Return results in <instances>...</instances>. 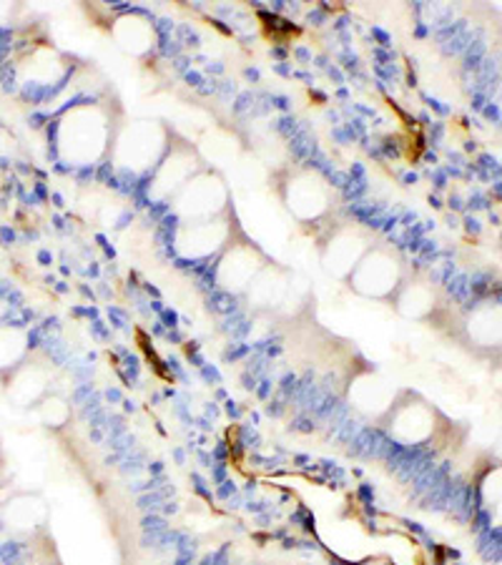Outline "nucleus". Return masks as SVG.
Here are the masks:
<instances>
[{
	"mask_svg": "<svg viewBox=\"0 0 502 565\" xmlns=\"http://www.w3.org/2000/svg\"><path fill=\"white\" fill-rule=\"evenodd\" d=\"M437 409L415 392H402L395 399L389 413L382 417L387 435L397 445L407 448H419V445L430 443L437 433Z\"/></svg>",
	"mask_w": 502,
	"mask_h": 565,
	"instance_id": "obj_1",
	"label": "nucleus"
},
{
	"mask_svg": "<svg viewBox=\"0 0 502 565\" xmlns=\"http://www.w3.org/2000/svg\"><path fill=\"white\" fill-rule=\"evenodd\" d=\"M8 403L18 409H35L51 392L53 360L43 352H31L15 370L0 377Z\"/></svg>",
	"mask_w": 502,
	"mask_h": 565,
	"instance_id": "obj_2",
	"label": "nucleus"
},
{
	"mask_svg": "<svg viewBox=\"0 0 502 565\" xmlns=\"http://www.w3.org/2000/svg\"><path fill=\"white\" fill-rule=\"evenodd\" d=\"M346 279H350V287L357 295L372 299L395 297L397 289L402 287L399 259L385 249H372L364 254L362 262Z\"/></svg>",
	"mask_w": 502,
	"mask_h": 565,
	"instance_id": "obj_3",
	"label": "nucleus"
},
{
	"mask_svg": "<svg viewBox=\"0 0 502 565\" xmlns=\"http://www.w3.org/2000/svg\"><path fill=\"white\" fill-rule=\"evenodd\" d=\"M264 267H267V257L252 242H229L216 257V287L232 297L246 295Z\"/></svg>",
	"mask_w": 502,
	"mask_h": 565,
	"instance_id": "obj_4",
	"label": "nucleus"
},
{
	"mask_svg": "<svg viewBox=\"0 0 502 565\" xmlns=\"http://www.w3.org/2000/svg\"><path fill=\"white\" fill-rule=\"evenodd\" d=\"M51 508L39 493H15L0 505V523L13 535H33L49 523Z\"/></svg>",
	"mask_w": 502,
	"mask_h": 565,
	"instance_id": "obj_5",
	"label": "nucleus"
},
{
	"mask_svg": "<svg viewBox=\"0 0 502 565\" xmlns=\"http://www.w3.org/2000/svg\"><path fill=\"white\" fill-rule=\"evenodd\" d=\"M346 397H350V405L354 409H360L362 415L380 417L382 420V417L392 409V405H395L397 392L385 377H380L377 372L367 370L350 382V392H346Z\"/></svg>",
	"mask_w": 502,
	"mask_h": 565,
	"instance_id": "obj_6",
	"label": "nucleus"
},
{
	"mask_svg": "<svg viewBox=\"0 0 502 565\" xmlns=\"http://www.w3.org/2000/svg\"><path fill=\"white\" fill-rule=\"evenodd\" d=\"M464 334L482 350H502V302H480L464 319Z\"/></svg>",
	"mask_w": 502,
	"mask_h": 565,
	"instance_id": "obj_7",
	"label": "nucleus"
},
{
	"mask_svg": "<svg viewBox=\"0 0 502 565\" xmlns=\"http://www.w3.org/2000/svg\"><path fill=\"white\" fill-rule=\"evenodd\" d=\"M285 199H287V206L299 218H317L319 214L327 212L324 181L317 174H309V171H305V174L299 177H289Z\"/></svg>",
	"mask_w": 502,
	"mask_h": 565,
	"instance_id": "obj_8",
	"label": "nucleus"
},
{
	"mask_svg": "<svg viewBox=\"0 0 502 565\" xmlns=\"http://www.w3.org/2000/svg\"><path fill=\"white\" fill-rule=\"evenodd\" d=\"M364 254H367V244H364L360 234L346 232L340 236H332L324 249V269L334 277L346 279L362 262Z\"/></svg>",
	"mask_w": 502,
	"mask_h": 565,
	"instance_id": "obj_9",
	"label": "nucleus"
},
{
	"mask_svg": "<svg viewBox=\"0 0 502 565\" xmlns=\"http://www.w3.org/2000/svg\"><path fill=\"white\" fill-rule=\"evenodd\" d=\"M289 295V285H287V275L277 267L267 264L257 279L252 281V287L246 289V299H249L252 307L257 309H271L279 307L285 302V297Z\"/></svg>",
	"mask_w": 502,
	"mask_h": 565,
	"instance_id": "obj_10",
	"label": "nucleus"
},
{
	"mask_svg": "<svg viewBox=\"0 0 502 565\" xmlns=\"http://www.w3.org/2000/svg\"><path fill=\"white\" fill-rule=\"evenodd\" d=\"M33 352L31 332L23 324H0V377L15 370Z\"/></svg>",
	"mask_w": 502,
	"mask_h": 565,
	"instance_id": "obj_11",
	"label": "nucleus"
},
{
	"mask_svg": "<svg viewBox=\"0 0 502 565\" xmlns=\"http://www.w3.org/2000/svg\"><path fill=\"white\" fill-rule=\"evenodd\" d=\"M437 297L427 281H407L395 295V309L407 319H425L435 312Z\"/></svg>",
	"mask_w": 502,
	"mask_h": 565,
	"instance_id": "obj_12",
	"label": "nucleus"
},
{
	"mask_svg": "<svg viewBox=\"0 0 502 565\" xmlns=\"http://www.w3.org/2000/svg\"><path fill=\"white\" fill-rule=\"evenodd\" d=\"M35 417H39L43 427L49 430H61L71 420V403L58 392H49L39 405H35Z\"/></svg>",
	"mask_w": 502,
	"mask_h": 565,
	"instance_id": "obj_13",
	"label": "nucleus"
},
{
	"mask_svg": "<svg viewBox=\"0 0 502 565\" xmlns=\"http://www.w3.org/2000/svg\"><path fill=\"white\" fill-rule=\"evenodd\" d=\"M372 35H374V39H377V43L382 45V49L392 51V35L387 31H382V29H377V25H372Z\"/></svg>",
	"mask_w": 502,
	"mask_h": 565,
	"instance_id": "obj_14",
	"label": "nucleus"
},
{
	"mask_svg": "<svg viewBox=\"0 0 502 565\" xmlns=\"http://www.w3.org/2000/svg\"><path fill=\"white\" fill-rule=\"evenodd\" d=\"M307 18H309V23H312V25H324L327 21H330V15H327L322 8H314V11H309Z\"/></svg>",
	"mask_w": 502,
	"mask_h": 565,
	"instance_id": "obj_15",
	"label": "nucleus"
},
{
	"mask_svg": "<svg viewBox=\"0 0 502 565\" xmlns=\"http://www.w3.org/2000/svg\"><path fill=\"white\" fill-rule=\"evenodd\" d=\"M269 104L274 108H279V111H289V108H291V102L287 96H269Z\"/></svg>",
	"mask_w": 502,
	"mask_h": 565,
	"instance_id": "obj_16",
	"label": "nucleus"
},
{
	"mask_svg": "<svg viewBox=\"0 0 502 565\" xmlns=\"http://www.w3.org/2000/svg\"><path fill=\"white\" fill-rule=\"evenodd\" d=\"M184 78L189 81V84L191 86H194V88H201V84H206V81H204V76H201V73L199 71H186L184 73Z\"/></svg>",
	"mask_w": 502,
	"mask_h": 565,
	"instance_id": "obj_17",
	"label": "nucleus"
},
{
	"mask_svg": "<svg viewBox=\"0 0 502 565\" xmlns=\"http://www.w3.org/2000/svg\"><path fill=\"white\" fill-rule=\"evenodd\" d=\"M490 510V515H492V521H495L500 527H502V498L498 500V503L495 505H492V508H488Z\"/></svg>",
	"mask_w": 502,
	"mask_h": 565,
	"instance_id": "obj_18",
	"label": "nucleus"
},
{
	"mask_svg": "<svg viewBox=\"0 0 502 565\" xmlns=\"http://www.w3.org/2000/svg\"><path fill=\"white\" fill-rule=\"evenodd\" d=\"M327 73H330V78H334V84H344V73L340 71V66H334V63H332V66L330 68H327Z\"/></svg>",
	"mask_w": 502,
	"mask_h": 565,
	"instance_id": "obj_19",
	"label": "nucleus"
},
{
	"mask_svg": "<svg viewBox=\"0 0 502 565\" xmlns=\"http://www.w3.org/2000/svg\"><path fill=\"white\" fill-rule=\"evenodd\" d=\"M271 56H274V58H279L281 63H287V58H289V51H287V49H281V45H274V49H271Z\"/></svg>",
	"mask_w": 502,
	"mask_h": 565,
	"instance_id": "obj_20",
	"label": "nucleus"
},
{
	"mask_svg": "<svg viewBox=\"0 0 502 565\" xmlns=\"http://www.w3.org/2000/svg\"><path fill=\"white\" fill-rule=\"evenodd\" d=\"M295 53H297V58H299L301 63H312V53H309V49H305V45H299V49H297Z\"/></svg>",
	"mask_w": 502,
	"mask_h": 565,
	"instance_id": "obj_21",
	"label": "nucleus"
},
{
	"mask_svg": "<svg viewBox=\"0 0 502 565\" xmlns=\"http://www.w3.org/2000/svg\"><path fill=\"white\" fill-rule=\"evenodd\" d=\"M274 71H277L279 76H287V78L295 76V71H291V68L287 66V63H277V66H274Z\"/></svg>",
	"mask_w": 502,
	"mask_h": 565,
	"instance_id": "obj_22",
	"label": "nucleus"
},
{
	"mask_svg": "<svg viewBox=\"0 0 502 565\" xmlns=\"http://www.w3.org/2000/svg\"><path fill=\"white\" fill-rule=\"evenodd\" d=\"M346 25H350V18H346V15L337 18V21H334V31H337V33H342V31L346 29Z\"/></svg>",
	"mask_w": 502,
	"mask_h": 565,
	"instance_id": "obj_23",
	"label": "nucleus"
},
{
	"mask_svg": "<svg viewBox=\"0 0 502 565\" xmlns=\"http://www.w3.org/2000/svg\"><path fill=\"white\" fill-rule=\"evenodd\" d=\"M8 309H11V307H8L6 299H0V324L6 322V317H8Z\"/></svg>",
	"mask_w": 502,
	"mask_h": 565,
	"instance_id": "obj_24",
	"label": "nucleus"
},
{
	"mask_svg": "<svg viewBox=\"0 0 502 565\" xmlns=\"http://www.w3.org/2000/svg\"><path fill=\"white\" fill-rule=\"evenodd\" d=\"M206 71H209V73H216V76H222V73H224V66H218V63H214V66H212V63H209Z\"/></svg>",
	"mask_w": 502,
	"mask_h": 565,
	"instance_id": "obj_25",
	"label": "nucleus"
},
{
	"mask_svg": "<svg viewBox=\"0 0 502 565\" xmlns=\"http://www.w3.org/2000/svg\"><path fill=\"white\" fill-rule=\"evenodd\" d=\"M244 73H246V78H249V81H259V71L257 68H246Z\"/></svg>",
	"mask_w": 502,
	"mask_h": 565,
	"instance_id": "obj_26",
	"label": "nucleus"
},
{
	"mask_svg": "<svg viewBox=\"0 0 502 565\" xmlns=\"http://www.w3.org/2000/svg\"><path fill=\"white\" fill-rule=\"evenodd\" d=\"M312 96L317 98V102H322V104L327 102V94H322V90H317V88H312Z\"/></svg>",
	"mask_w": 502,
	"mask_h": 565,
	"instance_id": "obj_27",
	"label": "nucleus"
},
{
	"mask_svg": "<svg viewBox=\"0 0 502 565\" xmlns=\"http://www.w3.org/2000/svg\"><path fill=\"white\" fill-rule=\"evenodd\" d=\"M337 98H350V90H346V88H340V90H337Z\"/></svg>",
	"mask_w": 502,
	"mask_h": 565,
	"instance_id": "obj_28",
	"label": "nucleus"
},
{
	"mask_svg": "<svg viewBox=\"0 0 502 565\" xmlns=\"http://www.w3.org/2000/svg\"><path fill=\"white\" fill-rule=\"evenodd\" d=\"M405 181H407V184H415L417 177H415V174H407V177H405Z\"/></svg>",
	"mask_w": 502,
	"mask_h": 565,
	"instance_id": "obj_29",
	"label": "nucleus"
}]
</instances>
